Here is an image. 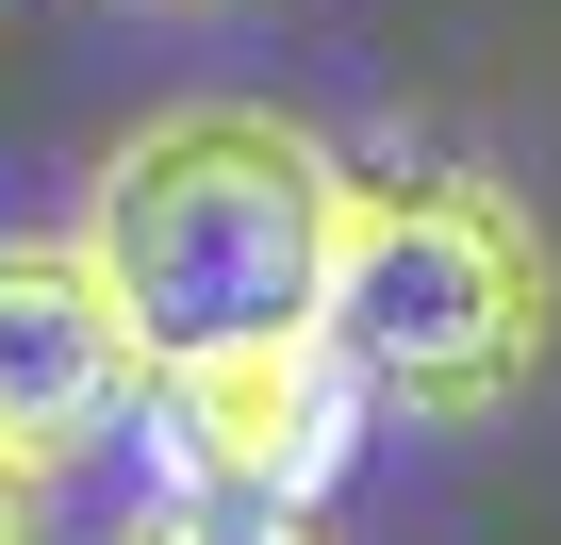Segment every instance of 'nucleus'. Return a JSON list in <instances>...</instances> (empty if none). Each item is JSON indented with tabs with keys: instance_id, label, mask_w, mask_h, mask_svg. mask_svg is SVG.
Here are the masks:
<instances>
[{
	"instance_id": "1",
	"label": "nucleus",
	"mask_w": 561,
	"mask_h": 545,
	"mask_svg": "<svg viewBox=\"0 0 561 545\" xmlns=\"http://www.w3.org/2000/svg\"><path fill=\"white\" fill-rule=\"evenodd\" d=\"M347 166L331 133H298L280 100H165L149 133L100 149L83 248L116 315L149 331V364L182 348H248V331H314L331 264H347Z\"/></svg>"
},
{
	"instance_id": "2",
	"label": "nucleus",
	"mask_w": 561,
	"mask_h": 545,
	"mask_svg": "<svg viewBox=\"0 0 561 545\" xmlns=\"http://www.w3.org/2000/svg\"><path fill=\"white\" fill-rule=\"evenodd\" d=\"M331 331L347 364L397 397V413H512L545 381V331H561V264L528 231L512 182L479 166H413V182H364L347 198V264H331Z\"/></svg>"
},
{
	"instance_id": "3",
	"label": "nucleus",
	"mask_w": 561,
	"mask_h": 545,
	"mask_svg": "<svg viewBox=\"0 0 561 545\" xmlns=\"http://www.w3.org/2000/svg\"><path fill=\"white\" fill-rule=\"evenodd\" d=\"M364 413H380V381L347 364L331 315L149 364V463H165V496H280V512H314L364 463Z\"/></svg>"
},
{
	"instance_id": "4",
	"label": "nucleus",
	"mask_w": 561,
	"mask_h": 545,
	"mask_svg": "<svg viewBox=\"0 0 561 545\" xmlns=\"http://www.w3.org/2000/svg\"><path fill=\"white\" fill-rule=\"evenodd\" d=\"M149 397V331L116 315L100 282V248H34V231H0V446L18 463H83L116 413Z\"/></svg>"
},
{
	"instance_id": "5",
	"label": "nucleus",
	"mask_w": 561,
	"mask_h": 545,
	"mask_svg": "<svg viewBox=\"0 0 561 545\" xmlns=\"http://www.w3.org/2000/svg\"><path fill=\"white\" fill-rule=\"evenodd\" d=\"M116 545H331V529L280 512V496H165V512H133Z\"/></svg>"
},
{
	"instance_id": "6",
	"label": "nucleus",
	"mask_w": 561,
	"mask_h": 545,
	"mask_svg": "<svg viewBox=\"0 0 561 545\" xmlns=\"http://www.w3.org/2000/svg\"><path fill=\"white\" fill-rule=\"evenodd\" d=\"M34 479H50V463H18V446H0V545H34Z\"/></svg>"
},
{
	"instance_id": "7",
	"label": "nucleus",
	"mask_w": 561,
	"mask_h": 545,
	"mask_svg": "<svg viewBox=\"0 0 561 545\" xmlns=\"http://www.w3.org/2000/svg\"><path fill=\"white\" fill-rule=\"evenodd\" d=\"M165 18H215V0H165Z\"/></svg>"
}]
</instances>
